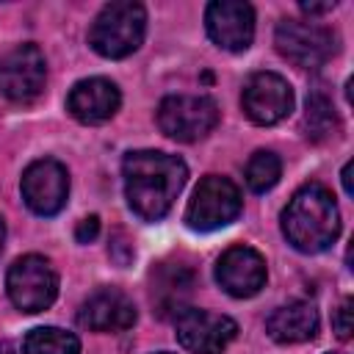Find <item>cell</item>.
<instances>
[{"label":"cell","mask_w":354,"mask_h":354,"mask_svg":"<svg viewBox=\"0 0 354 354\" xmlns=\"http://www.w3.org/2000/svg\"><path fill=\"white\" fill-rule=\"evenodd\" d=\"M122 177L124 196L133 213L144 221H158L171 210L177 194L188 180V169L177 155L138 149L124 155Z\"/></svg>","instance_id":"1"},{"label":"cell","mask_w":354,"mask_h":354,"mask_svg":"<svg viewBox=\"0 0 354 354\" xmlns=\"http://www.w3.org/2000/svg\"><path fill=\"white\" fill-rule=\"evenodd\" d=\"M241 213V191L232 180L227 177H218V174H207L191 202H188V210H185V224L191 230H199V232H210V230H218V227H227L230 221H235Z\"/></svg>","instance_id":"7"},{"label":"cell","mask_w":354,"mask_h":354,"mask_svg":"<svg viewBox=\"0 0 354 354\" xmlns=\"http://www.w3.org/2000/svg\"><path fill=\"white\" fill-rule=\"evenodd\" d=\"M216 279L230 296L249 299L266 285V260L252 246H230L216 263Z\"/></svg>","instance_id":"13"},{"label":"cell","mask_w":354,"mask_h":354,"mask_svg":"<svg viewBox=\"0 0 354 354\" xmlns=\"http://www.w3.org/2000/svg\"><path fill=\"white\" fill-rule=\"evenodd\" d=\"M44 77L47 64L41 50L36 44H19L0 66V91L17 105H28L41 94Z\"/></svg>","instance_id":"9"},{"label":"cell","mask_w":354,"mask_h":354,"mask_svg":"<svg viewBox=\"0 0 354 354\" xmlns=\"http://www.w3.org/2000/svg\"><path fill=\"white\" fill-rule=\"evenodd\" d=\"M69 196V174L66 169L53 160L41 158L33 160L22 174V199L39 216H55Z\"/></svg>","instance_id":"10"},{"label":"cell","mask_w":354,"mask_h":354,"mask_svg":"<svg viewBox=\"0 0 354 354\" xmlns=\"http://www.w3.org/2000/svg\"><path fill=\"white\" fill-rule=\"evenodd\" d=\"M8 299L22 313H41L58 296V274L50 260L39 254H25L11 263L6 277Z\"/></svg>","instance_id":"4"},{"label":"cell","mask_w":354,"mask_h":354,"mask_svg":"<svg viewBox=\"0 0 354 354\" xmlns=\"http://www.w3.org/2000/svg\"><path fill=\"white\" fill-rule=\"evenodd\" d=\"M177 340L191 354H221L238 335V324L230 315L185 307L177 318Z\"/></svg>","instance_id":"8"},{"label":"cell","mask_w":354,"mask_h":354,"mask_svg":"<svg viewBox=\"0 0 354 354\" xmlns=\"http://www.w3.org/2000/svg\"><path fill=\"white\" fill-rule=\"evenodd\" d=\"M22 354H80V340L58 326H36L25 335Z\"/></svg>","instance_id":"19"},{"label":"cell","mask_w":354,"mask_h":354,"mask_svg":"<svg viewBox=\"0 0 354 354\" xmlns=\"http://www.w3.org/2000/svg\"><path fill=\"white\" fill-rule=\"evenodd\" d=\"M97 232H100V218H97V216H86V218L77 224L75 238H77V243H91V241L97 238Z\"/></svg>","instance_id":"22"},{"label":"cell","mask_w":354,"mask_h":354,"mask_svg":"<svg viewBox=\"0 0 354 354\" xmlns=\"http://www.w3.org/2000/svg\"><path fill=\"white\" fill-rule=\"evenodd\" d=\"M279 174H282V160L271 149H257L246 163V183L254 194H266L268 188H274Z\"/></svg>","instance_id":"20"},{"label":"cell","mask_w":354,"mask_h":354,"mask_svg":"<svg viewBox=\"0 0 354 354\" xmlns=\"http://www.w3.org/2000/svg\"><path fill=\"white\" fill-rule=\"evenodd\" d=\"M0 354H17V348L8 340H0Z\"/></svg>","instance_id":"25"},{"label":"cell","mask_w":354,"mask_h":354,"mask_svg":"<svg viewBox=\"0 0 354 354\" xmlns=\"http://www.w3.org/2000/svg\"><path fill=\"white\" fill-rule=\"evenodd\" d=\"M266 329L277 343H304L318 332V313L307 301H288L268 315Z\"/></svg>","instance_id":"17"},{"label":"cell","mask_w":354,"mask_h":354,"mask_svg":"<svg viewBox=\"0 0 354 354\" xmlns=\"http://www.w3.org/2000/svg\"><path fill=\"white\" fill-rule=\"evenodd\" d=\"M210 39L230 53H241L254 39V8L241 0H216L205 11Z\"/></svg>","instance_id":"12"},{"label":"cell","mask_w":354,"mask_h":354,"mask_svg":"<svg viewBox=\"0 0 354 354\" xmlns=\"http://www.w3.org/2000/svg\"><path fill=\"white\" fill-rule=\"evenodd\" d=\"M119 102H122V94L116 83L105 77H86L72 86L66 97V111L83 124H100L119 111Z\"/></svg>","instance_id":"15"},{"label":"cell","mask_w":354,"mask_h":354,"mask_svg":"<svg viewBox=\"0 0 354 354\" xmlns=\"http://www.w3.org/2000/svg\"><path fill=\"white\" fill-rule=\"evenodd\" d=\"M282 232L304 254L329 249L340 232V210L335 196L318 183L299 188L282 210Z\"/></svg>","instance_id":"2"},{"label":"cell","mask_w":354,"mask_h":354,"mask_svg":"<svg viewBox=\"0 0 354 354\" xmlns=\"http://www.w3.org/2000/svg\"><path fill=\"white\" fill-rule=\"evenodd\" d=\"M77 324L91 332H122L136 324V307L122 290L100 288L80 304Z\"/></svg>","instance_id":"14"},{"label":"cell","mask_w":354,"mask_h":354,"mask_svg":"<svg viewBox=\"0 0 354 354\" xmlns=\"http://www.w3.org/2000/svg\"><path fill=\"white\" fill-rule=\"evenodd\" d=\"M158 124L174 141H199L218 124V105L205 94H171L158 105Z\"/></svg>","instance_id":"5"},{"label":"cell","mask_w":354,"mask_h":354,"mask_svg":"<svg viewBox=\"0 0 354 354\" xmlns=\"http://www.w3.org/2000/svg\"><path fill=\"white\" fill-rule=\"evenodd\" d=\"M332 8H335V3H301V11H307V14H324Z\"/></svg>","instance_id":"23"},{"label":"cell","mask_w":354,"mask_h":354,"mask_svg":"<svg viewBox=\"0 0 354 354\" xmlns=\"http://www.w3.org/2000/svg\"><path fill=\"white\" fill-rule=\"evenodd\" d=\"M144 30H147L144 6L133 0H116L102 6V11L94 17V25L88 30V44L102 58H124L141 47Z\"/></svg>","instance_id":"3"},{"label":"cell","mask_w":354,"mask_h":354,"mask_svg":"<svg viewBox=\"0 0 354 354\" xmlns=\"http://www.w3.org/2000/svg\"><path fill=\"white\" fill-rule=\"evenodd\" d=\"M340 180H343V191L351 196V194H354V188H351V160L343 166V174H340Z\"/></svg>","instance_id":"24"},{"label":"cell","mask_w":354,"mask_h":354,"mask_svg":"<svg viewBox=\"0 0 354 354\" xmlns=\"http://www.w3.org/2000/svg\"><path fill=\"white\" fill-rule=\"evenodd\" d=\"M241 102L254 124H277L293 111V88L277 72H257L246 80Z\"/></svg>","instance_id":"11"},{"label":"cell","mask_w":354,"mask_h":354,"mask_svg":"<svg viewBox=\"0 0 354 354\" xmlns=\"http://www.w3.org/2000/svg\"><path fill=\"white\" fill-rule=\"evenodd\" d=\"M332 329L340 340H348L351 337V299H343L340 307L335 310L332 315Z\"/></svg>","instance_id":"21"},{"label":"cell","mask_w":354,"mask_h":354,"mask_svg":"<svg viewBox=\"0 0 354 354\" xmlns=\"http://www.w3.org/2000/svg\"><path fill=\"white\" fill-rule=\"evenodd\" d=\"M194 271L188 266H163L152 274V304L160 318L180 315L191 299Z\"/></svg>","instance_id":"16"},{"label":"cell","mask_w":354,"mask_h":354,"mask_svg":"<svg viewBox=\"0 0 354 354\" xmlns=\"http://www.w3.org/2000/svg\"><path fill=\"white\" fill-rule=\"evenodd\" d=\"M3 241H6V224H3V218H0V252H3Z\"/></svg>","instance_id":"26"},{"label":"cell","mask_w":354,"mask_h":354,"mask_svg":"<svg viewBox=\"0 0 354 354\" xmlns=\"http://www.w3.org/2000/svg\"><path fill=\"white\" fill-rule=\"evenodd\" d=\"M335 33L318 22L282 19L274 30V44L282 58L301 69H318L335 55Z\"/></svg>","instance_id":"6"},{"label":"cell","mask_w":354,"mask_h":354,"mask_svg":"<svg viewBox=\"0 0 354 354\" xmlns=\"http://www.w3.org/2000/svg\"><path fill=\"white\" fill-rule=\"evenodd\" d=\"M337 130H340V122H337L332 100L321 91H313L307 97V105H304V136L310 141L321 144L326 138H335Z\"/></svg>","instance_id":"18"},{"label":"cell","mask_w":354,"mask_h":354,"mask_svg":"<svg viewBox=\"0 0 354 354\" xmlns=\"http://www.w3.org/2000/svg\"><path fill=\"white\" fill-rule=\"evenodd\" d=\"M158 354H171V351H158Z\"/></svg>","instance_id":"27"}]
</instances>
